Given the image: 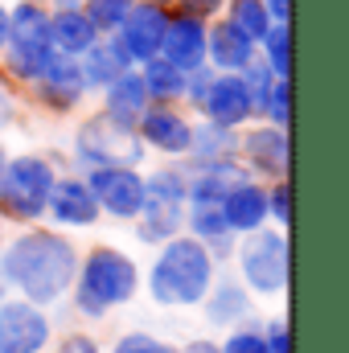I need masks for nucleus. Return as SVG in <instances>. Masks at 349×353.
Masks as SVG:
<instances>
[{"mask_svg": "<svg viewBox=\"0 0 349 353\" xmlns=\"http://www.w3.org/2000/svg\"><path fill=\"white\" fill-rule=\"evenodd\" d=\"M189 353H214V350H210V345H193Z\"/></svg>", "mask_w": 349, "mask_h": 353, "instance_id": "4c0bfd02", "label": "nucleus"}, {"mask_svg": "<svg viewBox=\"0 0 349 353\" xmlns=\"http://www.w3.org/2000/svg\"><path fill=\"white\" fill-rule=\"evenodd\" d=\"M83 90V70L70 66V62H46V94L58 103V107H70Z\"/></svg>", "mask_w": 349, "mask_h": 353, "instance_id": "a211bd4d", "label": "nucleus"}, {"mask_svg": "<svg viewBox=\"0 0 349 353\" xmlns=\"http://www.w3.org/2000/svg\"><path fill=\"white\" fill-rule=\"evenodd\" d=\"M46 337L50 325L33 304H8L0 312V353H37Z\"/></svg>", "mask_w": 349, "mask_h": 353, "instance_id": "0eeeda50", "label": "nucleus"}, {"mask_svg": "<svg viewBox=\"0 0 349 353\" xmlns=\"http://www.w3.org/2000/svg\"><path fill=\"white\" fill-rule=\"evenodd\" d=\"M144 136H148L157 148H165V152L189 148V128L177 119L173 111H152V115H144Z\"/></svg>", "mask_w": 349, "mask_h": 353, "instance_id": "f3484780", "label": "nucleus"}, {"mask_svg": "<svg viewBox=\"0 0 349 353\" xmlns=\"http://www.w3.org/2000/svg\"><path fill=\"white\" fill-rule=\"evenodd\" d=\"M165 54H169V66H185L193 70L201 62V50H206V37H201V25L193 17H181L173 25H165Z\"/></svg>", "mask_w": 349, "mask_h": 353, "instance_id": "f8f14e48", "label": "nucleus"}, {"mask_svg": "<svg viewBox=\"0 0 349 353\" xmlns=\"http://www.w3.org/2000/svg\"><path fill=\"white\" fill-rule=\"evenodd\" d=\"M0 189H4V152H0Z\"/></svg>", "mask_w": 349, "mask_h": 353, "instance_id": "58836bf2", "label": "nucleus"}, {"mask_svg": "<svg viewBox=\"0 0 349 353\" xmlns=\"http://www.w3.org/2000/svg\"><path fill=\"white\" fill-rule=\"evenodd\" d=\"M12 62H17L21 74H41L46 62H50V21L33 4H21V12H17V50H12Z\"/></svg>", "mask_w": 349, "mask_h": 353, "instance_id": "20e7f679", "label": "nucleus"}, {"mask_svg": "<svg viewBox=\"0 0 349 353\" xmlns=\"http://www.w3.org/2000/svg\"><path fill=\"white\" fill-rule=\"evenodd\" d=\"M193 226H197V234H206V239H218V243H222V234H226V218H222L214 205H197V214H193Z\"/></svg>", "mask_w": 349, "mask_h": 353, "instance_id": "a878e982", "label": "nucleus"}, {"mask_svg": "<svg viewBox=\"0 0 349 353\" xmlns=\"http://www.w3.org/2000/svg\"><path fill=\"white\" fill-rule=\"evenodd\" d=\"M144 87H152V94H177V90L185 87V79H181V70L169 66V62H152Z\"/></svg>", "mask_w": 349, "mask_h": 353, "instance_id": "393cba45", "label": "nucleus"}, {"mask_svg": "<svg viewBox=\"0 0 349 353\" xmlns=\"http://www.w3.org/2000/svg\"><path fill=\"white\" fill-rule=\"evenodd\" d=\"M235 29H239L247 41L267 37V12H263V4H255V0H239V4H235Z\"/></svg>", "mask_w": 349, "mask_h": 353, "instance_id": "5701e85b", "label": "nucleus"}, {"mask_svg": "<svg viewBox=\"0 0 349 353\" xmlns=\"http://www.w3.org/2000/svg\"><path fill=\"white\" fill-rule=\"evenodd\" d=\"M90 197H99L111 214L132 218L144 205V185H140V176L128 173V169H103V173H94V193Z\"/></svg>", "mask_w": 349, "mask_h": 353, "instance_id": "9d476101", "label": "nucleus"}, {"mask_svg": "<svg viewBox=\"0 0 349 353\" xmlns=\"http://www.w3.org/2000/svg\"><path fill=\"white\" fill-rule=\"evenodd\" d=\"M132 0H87V12H90V25H99V29H119L123 21H128V8Z\"/></svg>", "mask_w": 349, "mask_h": 353, "instance_id": "b1692460", "label": "nucleus"}, {"mask_svg": "<svg viewBox=\"0 0 349 353\" xmlns=\"http://www.w3.org/2000/svg\"><path fill=\"white\" fill-rule=\"evenodd\" d=\"M4 37H8V17L0 12V46H4Z\"/></svg>", "mask_w": 349, "mask_h": 353, "instance_id": "e433bc0d", "label": "nucleus"}, {"mask_svg": "<svg viewBox=\"0 0 349 353\" xmlns=\"http://www.w3.org/2000/svg\"><path fill=\"white\" fill-rule=\"evenodd\" d=\"M79 148H83V157H94V161H136L140 157L136 140L128 136V128L119 119H94V123H87Z\"/></svg>", "mask_w": 349, "mask_h": 353, "instance_id": "1a4fd4ad", "label": "nucleus"}, {"mask_svg": "<svg viewBox=\"0 0 349 353\" xmlns=\"http://www.w3.org/2000/svg\"><path fill=\"white\" fill-rule=\"evenodd\" d=\"M12 115V107H8V94H4V87H0V123Z\"/></svg>", "mask_w": 349, "mask_h": 353, "instance_id": "f704fd0d", "label": "nucleus"}, {"mask_svg": "<svg viewBox=\"0 0 349 353\" xmlns=\"http://www.w3.org/2000/svg\"><path fill=\"white\" fill-rule=\"evenodd\" d=\"M239 312H243V292H239V288H222L218 300L210 304V316H214V321H230V316H239Z\"/></svg>", "mask_w": 349, "mask_h": 353, "instance_id": "bb28decb", "label": "nucleus"}, {"mask_svg": "<svg viewBox=\"0 0 349 353\" xmlns=\"http://www.w3.org/2000/svg\"><path fill=\"white\" fill-rule=\"evenodd\" d=\"M271 201H275L271 210H275V214H279V218L288 222V185H283V189H275V197H271Z\"/></svg>", "mask_w": 349, "mask_h": 353, "instance_id": "72a5a7b5", "label": "nucleus"}, {"mask_svg": "<svg viewBox=\"0 0 349 353\" xmlns=\"http://www.w3.org/2000/svg\"><path fill=\"white\" fill-rule=\"evenodd\" d=\"M50 205H54V218L70 222V226H87L94 218V197H90L87 185H79V181H66V185L50 189Z\"/></svg>", "mask_w": 349, "mask_h": 353, "instance_id": "4468645a", "label": "nucleus"}, {"mask_svg": "<svg viewBox=\"0 0 349 353\" xmlns=\"http://www.w3.org/2000/svg\"><path fill=\"white\" fill-rule=\"evenodd\" d=\"M181 201H185V185L173 173L152 176V185L144 189V205L148 210V222H144V239H165L173 234L177 222H181Z\"/></svg>", "mask_w": 349, "mask_h": 353, "instance_id": "39448f33", "label": "nucleus"}, {"mask_svg": "<svg viewBox=\"0 0 349 353\" xmlns=\"http://www.w3.org/2000/svg\"><path fill=\"white\" fill-rule=\"evenodd\" d=\"M62 353H99V350H94V341H87V337H74V341L62 345Z\"/></svg>", "mask_w": 349, "mask_h": 353, "instance_id": "473e14b6", "label": "nucleus"}, {"mask_svg": "<svg viewBox=\"0 0 349 353\" xmlns=\"http://www.w3.org/2000/svg\"><path fill=\"white\" fill-rule=\"evenodd\" d=\"M50 46H58L62 54H79L94 46V25L79 12H62L58 21H50Z\"/></svg>", "mask_w": 349, "mask_h": 353, "instance_id": "dca6fc26", "label": "nucleus"}, {"mask_svg": "<svg viewBox=\"0 0 349 353\" xmlns=\"http://www.w3.org/2000/svg\"><path fill=\"white\" fill-rule=\"evenodd\" d=\"M123 62H128V50L119 41L107 46V50H94L90 62L83 66V83H107V79H115L123 70Z\"/></svg>", "mask_w": 349, "mask_h": 353, "instance_id": "412c9836", "label": "nucleus"}, {"mask_svg": "<svg viewBox=\"0 0 349 353\" xmlns=\"http://www.w3.org/2000/svg\"><path fill=\"white\" fill-rule=\"evenodd\" d=\"M206 107H210V115L218 123H239V119L251 115V90L243 87L239 79H218L214 90H210V99H206Z\"/></svg>", "mask_w": 349, "mask_h": 353, "instance_id": "ddd939ff", "label": "nucleus"}, {"mask_svg": "<svg viewBox=\"0 0 349 353\" xmlns=\"http://www.w3.org/2000/svg\"><path fill=\"white\" fill-rule=\"evenodd\" d=\"M271 115H275V119H283V115H288V87L271 90Z\"/></svg>", "mask_w": 349, "mask_h": 353, "instance_id": "7c9ffc66", "label": "nucleus"}, {"mask_svg": "<svg viewBox=\"0 0 349 353\" xmlns=\"http://www.w3.org/2000/svg\"><path fill=\"white\" fill-rule=\"evenodd\" d=\"M267 353H288V333L283 329H271V341H263Z\"/></svg>", "mask_w": 349, "mask_h": 353, "instance_id": "2f4dec72", "label": "nucleus"}, {"mask_svg": "<svg viewBox=\"0 0 349 353\" xmlns=\"http://www.w3.org/2000/svg\"><path fill=\"white\" fill-rule=\"evenodd\" d=\"M243 267H247V279L259 292L283 288V279H288V247H283V239L279 234H255L243 247Z\"/></svg>", "mask_w": 349, "mask_h": 353, "instance_id": "423d86ee", "label": "nucleus"}, {"mask_svg": "<svg viewBox=\"0 0 349 353\" xmlns=\"http://www.w3.org/2000/svg\"><path fill=\"white\" fill-rule=\"evenodd\" d=\"M271 12L275 17H288V0H271Z\"/></svg>", "mask_w": 349, "mask_h": 353, "instance_id": "c9c22d12", "label": "nucleus"}, {"mask_svg": "<svg viewBox=\"0 0 349 353\" xmlns=\"http://www.w3.org/2000/svg\"><path fill=\"white\" fill-rule=\"evenodd\" d=\"M144 111V83L132 79V74H119L115 87H111V119H132Z\"/></svg>", "mask_w": 349, "mask_h": 353, "instance_id": "6ab92c4d", "label": "nucleus"}, {"mask_svg": "<svg viewBox=\"0 0 349 353\" xmlns=\"http://www.w3.org/2000/svg\"><path fill=\"white\" fill-rule=\"evenodd\" d=\"M267 50H271V66H275L279 74H288V58H292V50H288V29L267 33Z\"/></svg>", "mask_w": 349, "mask_h": 353, "instance_id": "cd10ccee", "label": "nucleus"}, {"mask_svg": "<svg viewBox=\"0 0 349 353\" xmlns=\"http://www.w3.org/2000/svg\"><path fill=\"white\" fill-rule=\"evenodd\" d=\"M206 283H210V259L189 239L173 243L152 271V296L161 304H193V300H201Z\"/></svg>", "mask_w": 349, "mask_h": 353, "instance_id": "f03ea898", "label": "nucleus"}, {"mask_svg": "<svg viewBox=\"0 0 349 353\" xmlns=\"http://www.w3.org/2000/svg\"><path fill=\"white\" fill-rule=\"evenodd\" d=\"M247 152L259 161L267 173H279L283 169V136H275V132H255L247 140Z\"/></svg>", "mask_w": 349, "mask_h": 353, "instance_id": "4be33fe9", "label": "nucleus"}, {"mask_svg": "<svg viewBox=\"0 0 349 353\" xmlns=\"http://www.w3.org/2000/svg\"><path fill=\"white\" fill-rule=\"evenodd\" d=\"M136 292V267L128 263L123 255L115 251H94L87 259V271H83V288H79V304L87 312H103L111 304H123L128 296Z\"/></svg>", "mask_w": 349, "mask_h": 353, "instance_id": "7ed1b4c3", "label": "nucleus"}, {"mask_svg": "<svg viewBox=\"0 0 349 353\" xmlns=\"http://www.w3.org/2000/svg\"><path fill=\"white\" fill-rule=\"evenodd\" d=\"M4 271L29 300H54L74 275V251L54 234H25L8 247Z\"/></svg>", "mask_w": 349, "mask_h": 353, "instance_id": "f257e3e1", "label": "nucleus"}, {"mask_svg": "<svg viewBox=\"0 0 349 353\" xmlns=\"http://www.w3.org/2000/svg\"><path fill=\"white\" fill-rule=\"evenodd\" d=\"M115 353H169V350L161 341H152V337H128V341H119Z\"/></svg>", "mask_w": 349, "mask_h": 353, "instance_id": "c85d7f7f", "label": "nucleus"}, {"mask_svg": "<svg viewBox=\"0 0 349 353\" xmlns=\"http://www.w3.org/2000/svg\"><path fill=\"white\" fill-rule=\"evenodd\" d=\"M123 25H128V29H123V50H128V58H152V54L161 50V41H165V17H161L152 4H140L136 12H128Z\"/></svg>", "mask_w": 349, "mask_h": 353, "instance_id": "9b49d317", "label": "nucleus"}, {"mask_svg": "<svg viewBox=\"0 0 349 353\" xmlns=\"http://www.w3.org/2000/svg\"><path fill=\"white\" fill-rule=\"evenodd\" d=\"M50 189H54V176L41 161H17L8 169V197H12V210L21 218L41 214L50 201Z\"/></svg>", "mask_w": 349, "mask_h": 353, "instance_id": "6e6552de", "label": "nucleus"}, {"mask_svg": "<svg viewBox=\"0 0 349 353\" xmlns=\"http://www.w3.org/2000/svg\"><path fill=\"white\" fill-rule=\"evenodd\" d=\"M226 353H267V345H263V337H255V333H239V337H230Z\"/></svg>", "mask_w": 349, "mask_h": 353, "instance_id": "c756f323", "label": "nucleus"}, {"mask_svg": "<svg viewBox=\"0 0 349 353\" xmlns=\"http://www.w3.org/2000/svg\"><path fill=\"white\" fill-rule=\"evenodd\" d=\"M210 50H214L218 66H243V62H247V54H251V41H247L235 25H218V33H214Z\"/></svg>", "mask_w": 349, "mask_h": 353, "instance_id": "aec40b11", "label": "nucleus"}, {"mask_svg": "<svg viewBox=\"0 0 349 353\" xmlns=\"http://www.w3.org/2000/svg\"><path fill=\"white\" fill-rule=\"evenodd\" d=\"M263 214H267V197H263L255 185H239V189L222 201V218H226V226H235V230L259 226Z\"/></svg>", "mask_w": 349, "mask_h": 353, "instance_id": "2eb2a0df", "label": "nucleus"}]
</instances>
